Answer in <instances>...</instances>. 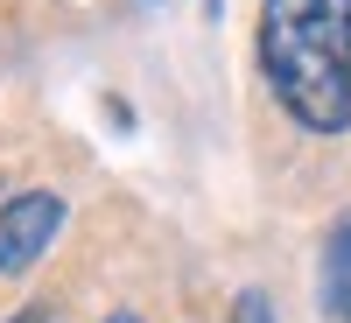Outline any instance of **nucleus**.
Segmentation results:
<instances>
[{
	"instance_id": "nucleus-1",
	"label": "nucleus",
	"mask_w": 351,
	"mask_h": 323,
	"mask_svg": "<svg viewBox=\"0 0 351 323\" xmlns=\"http://www.w3.org/2000/svg\"><path fill=\"white\" fill-rule=\"evenodd\" d=\"M260 77L302 134L351 127V0H260Z\"/></svg>"
},
{
	"instance_id": "nucleus-2",
	"label": "nucleus",
	"mask_w": 351,
	"mask_h": 323,
	"mask_svg": "<svg viewBox=\"0 0 351 323\" xmlns=\"http://www.w3.org/2000/svg\"><path fill=\"white\" fill-rule=\"evenodd\" d=\"M64 232V197L56 190H21L0 204V274H28Z\"/></svg>"
},
{
	"instance_id": "nucleus-3",
	"label": "nucleus",
	"mask_w": 351,
	"mask_h": 323,
	"mask_svg": "<svg viewBox=\"0 0 351 323\" xmlns=\"http://www.w3.org/2000/svg\"><path fill=\"white\" fill-rule=\"evenodd\" d=\"M316 296H324V316H330V323H351V218H337L330 239H324V274H316Z\"/></svg>"
},
{
	"instance_id": "nucleus-4",
	"label": "nucleus",
	"mask_w": 351,
	"mask_h": 323,
	"mask_svg": "<svg viewBox=\"0 0 351 323\" xmlns=\"http://www.w3.org/2000/svg\"><path fill=\"white\" fill-rule=\"evenodd\" d=\"M232 323H274V309H267V296H260V288H246V296L232 302Z\"/></svg>"
},
{
	"instance_id": "nucleus-5",
	"label": "nucleus",
	"mask_w": 351,
	"mask_h": 323,
	"mask_svg": "<svg viewBox=\"0 0 351 323\" xmlns=\"http://www.w3.org/2000/svg\"><path fill=\"white\" fill-rule=\"evenodd\" d=\"M8 323H49V309H43V302H28V309H14Z\"/></svg>"
},
{
	"instance_id": "nucleus-6",
	"label": "nucleus",
	"mask_w": 351,
	"mask_h": 323,
	"mask_svg": "<svg viewBox=\"0 0 351 323\" xmlns=\"http://www.w3.org/2000/svg\"><path fill=\"white\" fill-rule=\"evenodd\" d=\"M99 323H141V316H134V309H112V316H99Z\"/></svg>"
},
{
	"instance_id": "nucleus-7",
	"label": "nucleus",
	"mask_w": 351,
	"mask_h": 323,
	"mask_svg": "<svg viewBox=\"0 0 351 323\" xmlns=\"http://www.w3.org/2000/svg\"><path fill=\"white\" fill-rule=\"evenodd\" d=\"M204 8H211V14H218V0H204Z\"/></svg>"
}]
</instances>
